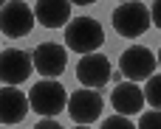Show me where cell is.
<instances>
[{"mask_svg":"<svg viewBox=\"0 0 161 129\" xmlns=\"http://www.w3.org/2000/svg\"><path fill=\"white\" fill-rule=\"evenodd\" d=\"M31 73H34V62H31V53H28V51H20V48H6V51H0V82H3V84L17 87V84H23Z\"/></svg>","mask_w":161,"mask_h":129,"instance_id":"9c48e42d","label":"cell"},{"mask_svg":"<svg viewBox=\"0 0 161 129\" xmlns=\"http://www.w3.org/2000/svg\"><path fill=\"white\" fill-rule=\"evenodd\" d=\"M68 115L76 121V127H91L93 121L102 118V110H105V98L99 96V90H88V87H79L68 96V104H65Z\"/></svg>","mask_w":161,"mask_h":129,"instance_id":"277c9868","label":"cell"},{"mask_svg":"<svg viewBox=\"0 0 161 129\" xmlns=\"http://www.w3.org/2000/svg\"><path fill=\"white\" fill-rule=\"evenodd\" d=\"M28 96L20 90V87H0V124L6 127H14L20 124L25 115H28Z\"/></svg>","mask_w":161,"mask_h":129,"instance_id":"30bf717a","label":"cell"},{"mask_svg":"<svg viewBox=\"0 0 161 129\" xmlns=\"http://www.w3.org/2000/svg\"><path fill=\"white\" fill-rule=\"evenodd\" d=\"M122 3H127V0H122Z\"/></svg>","mask_w":161,"mask_h":129,"instance_id":"7402d4cb","label":"cell"},{"mask_svg":"<svg viewBox=\"0 0 161 129\" xmlns=\"http://www.w3.org/2000/svg\"><path fill=\"white\" fill-rule=\"evenodd\" d=\"M34 20L45 28H65L71 22V0H37Z\"/></svg>","mask_w":161,"mask_h":129,"instance_id":"7c38bea8","label":"cell"},{"mask_svg":"<svg viewBox=\"0 0 161 129\" xmlns=\"http://www.w3.org/2000/svg\"><path fill=\"white\" fill-rule=\"evenodd\" d=\"M136 129H161V110H147V112H142Z\"/></svg>","mask_w":161,"mask_h":129,"instance_id":"9a60e30c","label":"cell"},{"mask_svg":"<svg viewBox=\"0 0 161 129\" xmlns=\"http://www.w3.org/2000/svg\"><path fill=\"white\" fill-rule=\"evenodd\" d=\"M156 67H158L156 53L150 48H144V45H130L119 56V73L127 82H147L156 73Z\"/></svg>","mask_w":161,"mask_h":129,"instance_id":"5b68a950","label":"cell"},{"mask_svg":"<svg viewBox=\"0 0 161 129\" xmlns=\"http://www.w3.org/2000/svg\"><path fill=\"white\" fill-rule=\"evenodd\" d=\"M110 104H113V110L119 115H127L130 118V115H139L144 110V93H142V87L136 82H122V84L113 87Z\"/></svg>","mask_w":161,"mask_h":129,"instance_id":"8fae6325","label":"cell"},{"mask_svg":"<svg viewBox=\"0 0 161 129\" xmlns=\"http://www.w3.org/2000/svg\"><path fill=\"white\" fill-rule=\"evenodd\" d=\"M150 20H153V25L161 28V0H153V6H150Z\"/></svg>","mask_w":161,"mask_h":129,"instance_id":"2e32d148","label":"cell"},{"mask_svg":"<svg viewBox=\"0 0 161 129\" xmlns=\"http://www.w3.org/2000/svg\"><path fill=\"white\" fill-rule=\"evenodd\" d=\"M144 104L153 107V110H161V73H153L144 84Z\"/></svg>","mask_w":161,"mask_h":129,"instance_id":"4fadbf2b","label":"cell"},{"mask_svg":"<svg viewBox=\"0 0 161 129\" xmlns=\"http://www.w3.org/2000/svg\"><path fill=\"white\" fill-rule=\"evenodd\" d=\"M99 129H136V124H133V121H130L127 115H119V112H116V115L105 118Z\"/></svg>","mask_w":161,"mask_h":129,"instance_id":"5bb4252c","label":"cell"},{"mask_svg":"<svg viewBox=\"0 0 161 129\" xmlns=\"http://www.w3.org/2000/svg\"><path fill=\"white\" fill-rule=\"evenodd\" d=\"M34 129H62V127H59L54 118H40V124H37Z\"/></svg>","mask_w":161,"mask_h":129,"instance_id":"e0dca14e","label":"cell"},{"mask_svg":"<svg viewBox=\"0 0 161 129\" xmlns=\"http://www.w3.org/2000/svg\"><path fill=\"white\" fill-rule=\"evenodd\" d=\"M68 104V93L57 79H42L28 90V107L42 118H57Z\"/></svg>","mask_w":161,"mask_h":129,"instance_id":"7a4b0ae2","label":"cell"},{"mask_svg":"<svg viewBox=\"0 0 161 129\" xmlns=\"http://www.w3.org/2000/svg\"><path fill=\"white\" fill-rule=\"evenodd\" d=\"M74 129H91V127H74Z\"/></svg>","mask_w":161,"mask_h":129,"instance_id":"44dd1931","label":"cell"},{"mask_svg":"<svg viewBox=\"0 0 161 129\" xmlns=\"http://www.w3.org/2000/svg\"><path fill=\"white\" fill-rule=\"evenodd\" d=\"M105 42V28L93 17H74L65 25V48L74 53H96Z\"/></svg>","mask_w":161,"mask_h":129,"instance_id":"6da1fadb","label":"cell"},{"mask_svg":"<svg viewBox=\"0 0 161 129\" xmlns=\"http://www.w3.org/2000/svg\"><path fill=\"white\" fill-rule=\"evenodd\" d=\"M91 3H96V0H71V6H91Z\"/></svg>","mask_w":161,"mask_h":129,"instance_id":"ac0fdd59","label":"cell"},{"mask_svg":"<svg viewBox=\"0 0 161 129\" xmlns=\"http://www.w3.org/2000/svg\"><path fill=\"white\" fill-rule=\"evenodd\" d=\"M110 76H113V67H110V59L105 53H85L76 65V79L82 87L88 90H99L105 84H110Z\"/></svg>","mask_w":161,"mask_h":129,"instance_id":"ba28073f","label":"cell"},{"mask_svg":"<svg viewBox=\"0 0 161 129\" xmlns=\"http://www.w3.org/2000/svg\"><path fill=\"white\" fill-rule=\"evenodd\" d=\"M34 8L23 0H8L3 8H0V34L3 37H11V39H20L25 34H31L34 28Z\"/></svg>","mask_w":161,"mask_h":129,"instance_id":"8992f818","label":"cell"},{"mask_svg":"<svg viewBox=\"0 0 161 129\" xmlns=\"http://www.w3.org/2000/svg\"><path fill=\"white\" fill-rule=\"evenodd\" d=\"M6 3H8V0H0V8H3V6H6Z\"/></svg>","mask_w":161,"mask_h":129,"instance_id":"ffe728a7","label":"cell"},{"mask_svg":"<svg viewBox=\"0 0 161 129\" xmlns=\"http://www.w3.org/2000/svg\"><path fill=\"white\" fill-rule=\"evenodd\" d=\"M31 62L42 79H57L68 67V48L59 42H40L31 51Z\"/></svg>","mask_w":161,"mask_h":129,"instance_id":"52a82bcc","label":"cell"},{"mask_svg":"<svg viewBox=\"0 0 161 129\" xmlns=\"http://www.w3.org/2000/svg\"><path fill=\"white\" fill-rule=\"evenodd\" d=\"M156 62H158V65H161V51H158V53H156Z\"/></svg>","mask_w":161,"mask_h":129,"instance_id":"d6986e66","label":"cell"},{"mask_svg":"<svg viewBox=\"0 0 161 129\" xmlns=\"http://www.w3.org/2000/svg\"><path fill=\"white\" fill-rule=\"evenodd\" d=\"M110 22H113L116 34H122V37H127V39L142 37V34L153 25L150 8H147L142 0H127V3H122V6L110 14Z\"/></svg>","mask_w":161,"mask_h":129,"instance_id":"3957f363","label":"cell"}]
</instances>
